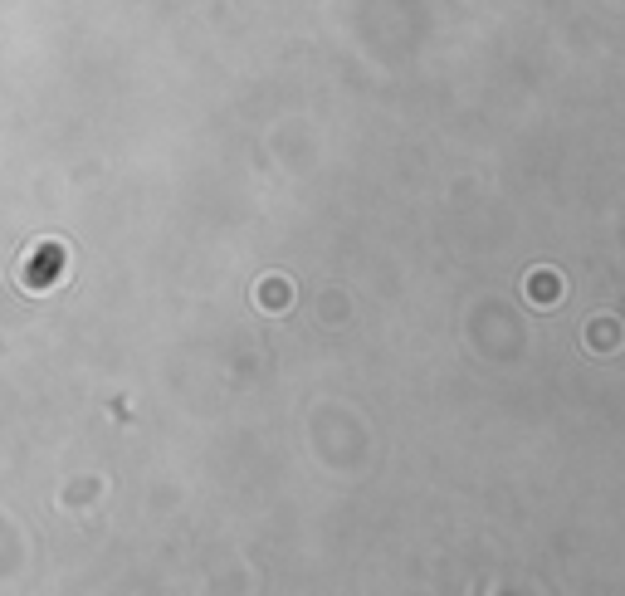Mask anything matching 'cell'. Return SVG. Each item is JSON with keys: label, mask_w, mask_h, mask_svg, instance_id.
<instances>
[{"label": "cell", "mask_w": 625, "mask_h": 596, "mask_svg": "<svg viewBox=\"0 0 625 596\" xmlns=\"http://www.w3.org/2000/svg\"><path fill=\"white\" fill-rule=\"evenodd\" d=\"M264 298H269V303H264V308H284L288 288H284V284H264Z\"/></svg>", "instance_id": "obj_1"}, {"label": "cell", "mask_w": 625, "mask_h": 596, "mask_svg": "<svg viewBox=\"0 0 625 596\" xmlns=\"http://www.w3.org/2000/svg\"><path fill=\"white\" fill-rule=\"evenodd\" d=\"M532 293H538V298H543V293L557 298V279H543V274H538V279H532Z\"/></svg>", "instance_id": "obj_2"}]
</instances>
